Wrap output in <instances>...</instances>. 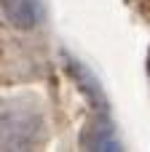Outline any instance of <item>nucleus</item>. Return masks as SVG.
I'll list each match as a JSON object with an SVG mask.
<instances>
[{
	"mask_svg": "<svg viewBox=\"0 0 150 152\" xmlns=\"http://www.w3.org/2000/svg\"><path fill=\"white\" fill-rule=\"evenodd\" d=\"M46 142V118L35 96L0 99V150H35Z\"/></svg>",
	"mask_w": 150,
	"mask_h": 152,
	"instance_id": "f257e3e1",
	"label": "nucleus"
},
{
	"mask_svg": "<svg viewBox=\"0 0 150 152\" xmlns=\"http://www.w3.org/2000/svg\"><path fill=\"white\" fill-rule=\"evenodd\" d=\"M0 11L16 29H38L46 19V8L40 0H0Z\"/></svg>",
	"mask_w": 150,
	"mask_h": 152,
	"instance_id": "f03ea898",
	"label": "nucleus"
},
{
	"mask_svg": "<svg viewBox=\"0 0 150 152\" xmlns=\"http://www.w3.org/2000/svg\"><path fill=\"white\" fill-rule=\"evenodd\" d=\"M81 144H83V150H121V142L115 139V131H113L107 115L89 123V128L81 136Z\"/></svg>",
	"mask_w": 150,
	"mask_h": 152,
	"instance_id": "7ed1b4c3",
	"label": "nucleus"
},
{
	"mask_svg": "<svg viewBox=\"0 0 150 152\" xmlns=\"http://www.w3.org/2000/svg\"><path fill=\"white\" fill-rule=\"evenodd\" d=\"M148 69H150V64H148Z\"/></svg>",
	"mask_w": 150,
	"mask_h": 152,
	"instance_id": "20e7f679",
	"label": "nucleus"
}]
</instances>
